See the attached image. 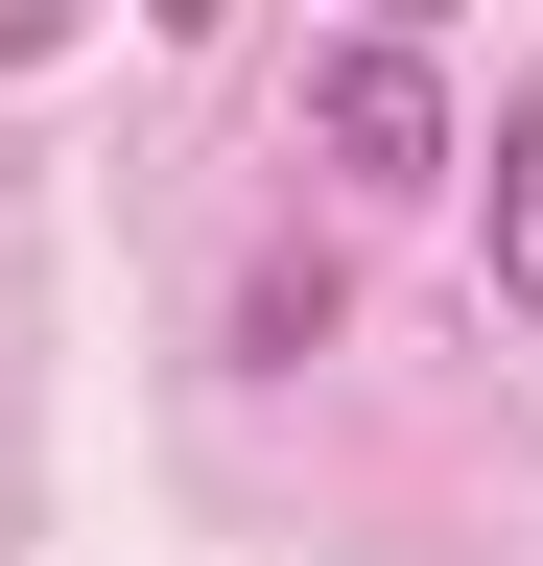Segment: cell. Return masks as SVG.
<instances>
[{"mask_svg": "<svg viewBox=\"0 0 543 566\" xmlns=\"http://www.w3.org/2000/svg\"><path fill=\"white\" fill-rule=\"evenodd\" d=\"M307 142H331V189H426V166H472L449 142V95H426V24H355L307 71Z\"/></svg>", "mask_w": 543, "mask_h": 566, "instance_id": "1", "label": "cell"}, {"mask_svg": "<svg viewBox=\"0 0 543 566\" xmlns=\"http://www.w3.org/2000/svg\"><path fill=\"white\" fill-rule=\"evenodd\" d=\"M472 260H497V307L543 331V95L497 118V189H472Z\"/></svg>", "mask_w": 543, "mask_h": 566, "instance_id": "2", "label": "cell"}, {"mask_svg": "<svg viewBox=\"0 0 543 566\" xmlns=\"http://www.w3.org/2000/svg\"><path fill=\"white\" fill-rule=\"evenodd\" d=\"M237 354H331V260H260L237 283Z\"/></svg>", "mask_w": 543, "mask_h": 566, "instance_id": "3", "label": "cell"}, {"mask_svg": "<svg viewBox=\"0 0 543 566\" xmlns=\"http://www.w3.org/2000/svg\"><path fill=\"white\" fill-rule=\"evenodd\" d=\"M143 24H166V48H213V24H237V0H143Z\"/></svg>", "mask_w": 543, "mask_h": 566, "instance_id": "4", "label": "cell"}, {"mask_svg": "<svg viewBox=\"0 0 543 566\" xmlns=\"http://www.w3.org/2000/svg\"><path fill=\"white\" fill-rule=\"evenodd\" d=\"M355 24H449V0H355Z\"/></svg>", "mask_w": 543, "mask_h": 566, "instance_id": "5", "label": "cell"}]
</instances>
